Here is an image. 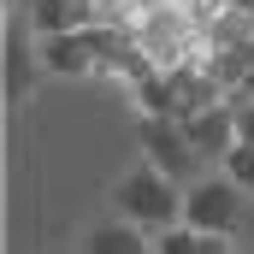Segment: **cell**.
<instances>
[{
    "label": "cell",
    "instance_id": "1",
    "mask_svg": "<svg viewBox=\"0 0 254 254\" xmlns=\"http://www.w3.org/2000/svg\"><path fill=\"white\" fill-rule=\"evenodd\" d=\"M113 201H119V219L154 231V237L172 231V225H184V195H178V184H172L160 166H136L125 184L113 190Z\"/></svg>",
    "mask_w": 254,
    "mask_h": 254
},
{
    "label": "cell",
    "instance_id": "2",
    "mask_svg": "<svg viewBox=\"0 0 254 254\" xmlns=\"http://www.w3.org/2000/svg\"><path fill=\"white\" fill-rule=\"evenodd\" d=\"M184 225L195 237H237L243 225V190L231 178H201L184 190Z\"/></svg>",
    "mask_w": 254,
    "mask_h": 254
},
{
    "label": "cell",
    "instance_id": "3",
    "mask_svg": "<svg viewBox=\"0 0 254 254\" xmlns=\"http://www.w3.org/2000/svg\"><path fill=\"white\" fill-rule=\"evenodd\" d=\"M136 142H142L148 166H160L172 184H195L201 154L190 148V136H184V125H178V119H136Z\"/></svg>",
    "mask_w": 254,
    "mask_h": 254
},
{
    "label": "cell",
    "instance_id": "4",
    "mask_svg": "<svg viewBox=\"0 0 254 254\" xmlns=\"http://www.w3.org/2000/svg\"><path fill=\"white\" fill-rule=\"evenodd\" d=\"M89 36H95V71L125 77L130 89H136V83H148V77H160V65H154V54L136 42V30H107V24H89Z\"/></svg>",
    "mask_w": 254,
    "mask_h": 254
},
{
    "label": "cell",
    "instance_id": "5",
    "mask_svg": "<svg viewBox=\"0 0 254 254\" xmlns=\"http://www.w3.org/2000/svg\"><path fill=\"white\" fill-rule=\"evenodd\" d=\"M166 83H172V119L178 125H190L195 113H213V107H231L225 101V89L207 77V65H184V71H166Z\"/></svg>",
    "mask_w": 254,
    "mask_h": 254
},
{
    "label": "cell",
    "instance_id": "6",
    "mask_svg": "<svg viewBox=\"0 0 254 254\" xmlns=\"http://www.w3.org/2000/svg\"><path fill=\"white\" fill-rule=\"evenodd\" d=\"M184 136H190V148L201 154V160H225V154L237 148V113H231V107L195 113L190 125H184Z\"/></svg>",
    "mask_w": 254,
    "mask_h": 254
},
{
    "label": "cell",
    "instance_id": "7",
    "mask_svg": "<svg viewBox=\"0 0 254 254\" xmlns=\"http://www.w3.org/2000/svg\"><path fill=\"white\" fill-rule=\"evenodd\" d=\"M36 54H42V65H48V71H60V77H83V71H95V36H89V30L48 36Z\"/></svg>",
    "mask_w": 254,
    "mask_h": 254
},
{
    "label": "cell",
    "instance_id": "8",
    "mask_svg": "<svg viewBox=\"0 0 254 254\" xmlns=\"http://www.w3.org/2000/svg\"><path fill=\"white\" fill-rule=\"evenodd\" d=\"M30 24L36 36H71V30H89L95 24V0H36L30 6Z\"/></svg>",
    "mask_w": 254,
    "mask_h": 254
},
{
    "label": "cell",
    "instance_id": "9",
    "mask_svg": "<svg viewBox=\"0 0 254 254\" xmlns=\"http://www.w3.org/2000/svg\"><path fill=\"white\" fill-rule=\"evenodd\" d=\"M83 254H154V243H148V231H142V225L113 219V225H95V231H89Z\"/></svg>",
    "mask_w": 254,
    "mask_h": 254
},
{
    "label": "cell",
    "instance_id": "10",
    "mask_svg": "<svg viewBox=\"0 0 254 254\" xmlns=\"http://www.w3.org/2000/svg\"><path fill=\"white\" fill-rule=\"evenodd\" d=\"M30 95V48L24 36H12V54H6V101H24Z\"/></svg>",
    "mask_w": 254,
    "mask_h": 254
},
{
    "label": "cell",
    "instance_id": "11",
    "mask_svg": "<svg viewBox=\"0 0 254 254\" xmlns=\"http://www.w3.org/2000/svg\"><path fill=\"white\" fill-rule=\"evenodd\" d=\"M225 178H231L243 195H254V148L249 142H237V148L225 154Z\"/></svg>",
    "mask_w": 254,
    "mask_h": 254
},
{
    "label": "cell",
    "instance_id": "12",
    "mask_svg": "<svg viewBox=\"0 0 254 254\" xmlns=\"http://www.w3.org/2000/svg\"><path fill=\"white\" fill-rule=\"evenodd\" d=\"M154 254H201V237H195L190 225H172V231L154 237Z\"/></svg>",
    "mask_w": 254,
    "mask_h": 254
},
{
    "label": "cell",
    "instance_id": "13",
    "mask_svg": "<svg viewBox=\"0 0 254 254\" xmlns=\"http://www.w3.org/2000/svg\"><path fill=\"white\" fill-rule=\"evenodd\" d=\"M201 254H237V249H231V237H201Z\"/></svg>",
    "mask_w": 254,
    "mask_h": 254
}]
</instances>
